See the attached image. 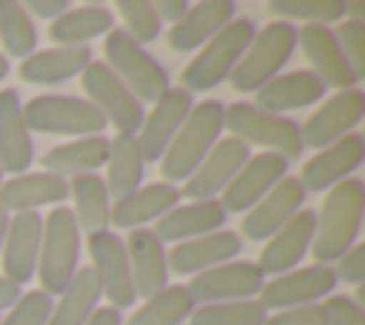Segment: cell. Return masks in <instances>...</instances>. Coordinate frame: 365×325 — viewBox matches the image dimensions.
Segmentation results:
<instances>
[{
	"mask_svg": "<svg viewBox=\"0 0 365 325\" xmlns=\"http://www.w3.org/2000/svg\"><path fill=\"white\" fill-rule=\"evenodd\" d=\"M314 225H317V211H297L274 237L259 251L257 268L262 277H279L291 268L299 265V259L308 254L311 239H314Z\"/></svg>",
	"mask_w": 365,
	"mask_h": 325,
	"instance_id": "21",
	"label": "cell"
},
{
	"mask_svg": "<svg viewBox=\"0 0 365 325\" xmlns=\"http://www.w3.org/2000/svg\"><path fill=\"white\" fill-rule=\"evenodd\" d=\"M240 251H242L240 234L220 228L214 234L177 242L171 251H165V262H168V274H180V277L182 274H191L194 277V274L208 271L214 265L231 262Z\"/></svg>",
	"mask_w": 365,
	"mask_h": 325,
	"instance_id": "22",
	"label": "cell"
},
{
	"mask_svg": "<svg viewBox=\"0 0 365 325\" xmlns=\"http://www.w3.org/2000/svg\"><path fill=\"white\" fill-rule=\"evenodd\" d=\"M68 197V180L54 174H17L0 185V208L9 214L37 211L40 205H60Z\"/></svg>",
	"mask_w": 365,
	"mask_h": 325,
	"instance_id": "30",
	"label": "cell"
},
{
	"mask_svg": "<svg viewBox=\"0 0 365 325\" xmlns=\"http://www.w3.org/2000/svg\"><path fill=\"white\" fill-rule=\"evenodd\" d=\"M237 14V6L231 0H202L188 6V11L171 26L168 46L174 51H194L205 46L220 29H225Z\"/></svg>",
	"mask_w": 365,
	"mask_h": 325,
	"instance_id": "25",
	"label": "cell"
},
{
	"mask_svg": "<svg viewBox=\"0 0 365 325\" xmlns=\"http://www.w3.org/2000/svg\"><path fill=\"white\" fill-rule=\"evenodd\" d=\"M9 74V60H6V54H0V80Z\"/></svg>",
	"mask_w": 365,
	"mask_h": 325,
	"instance_id": "51",
	"label": "cell"
},
{
	"mask_svg": "<svg viewBox=\"0 0 365 325\" xmlns=\"http://www.w3.org/2000/svg\"><path fill=\"white\" fill-rule=\"evenodd\" d=\"M23 120L29 131L66 134V137H94L108 125L97 105L71 94H40L23 105Z\"/></svg>",
	"mask_w": 365,
	"mask_h": 325,
	"instance_id": "8",
	"label": "cell"
},
{
	"mask_svg": "<svg viewBox=\"0 0 365 325\" xmlns=\"http://www.w3.org/2000/svg\"><path fill=\"white\" fill-rule=\"evenodd\" d=\"M325 91H328V86L317 74H311L308 68H297V71L277 74L271 83H265L257 91L254 105L262 111H271V114H285V111H297V108L319 103L325 97Z\"/></svg>",
	"mask_w": 365,
	"mask_h": 325,
	"instance_id": "27",
	"label": "cell"
},
{
	"mask_svg": "<svg viewBox=\"0 0 365 325\" xmlns=\"http://www.w3.org/2000/svg\"><path fill=\"white\" fill-rule=\"evenodd\" d=\"M86 325H123V316H120L117 308H108L106 305V308H97Z\"/></svg>",
	"mask_w": 365,
	"mask_h": 325,
	"instance_id": "49",
	"label": "cell"
},
{
	"mask_svg": "<svg viewBox=\"0 0 365 325\" xmlns=\"http://www.w3.org/2000/svg\"><path fill=\"white\" fill-rule=\"evenodd\" d=\"M271 14H279V20H302L331 26L345 17V0H271Z\"/></svg>",
	"mask_w": 365,
	"mask_h": 325,
	"instance_id": "39",
	"label": "cell"
},
{
	"mask_svg": "<svg viewBox=\"0 0 365 325\" xmlns=\"http://www.w3.org/2000/svg\"><path fill=\"white\" fill-rule=\"evenodd\" d=\"M0 43L9 57L26 60L37 48V29L31 14L17 0H0Z\"/></svg>",
	"mask_w": 365,
	"mask_h": 325,
	"instance_id": "37",
	"label": "cell"
},
{
	"mask_svg": "<svg viewBox=\"0 0 365 325\" xmlns=\"http://www.w3.org/2000/svg\"><path fill=\"white\" fill-rule=\"evenodd\" d=\"M80 228L68 205H54L43 217V239L37 257V277L43 291L63 294L80 268Z\"/></svg>",
	"mask_w": 365,
	"mask_h": 325,
	"instance_id": "4",
	"label": "cell"
},
{
	"mask_svg": "<svg viewBox=\"0 0 365 325\" xmlns=\"http://www.w3.org/2000/svg\"><path fill=\"white\" fill-rule=\"evenodd\" d=\"M114 29V14L100 3H86L68 9L48 26V40L57 46H88V40L103 37Z\"/></svg>",
	"mask_w": 365,
	"mask_h": 325,
	"instance_id": "34",
	"label": "cell"
},
{
	"mask_svg": "<svg viewBox=\"0 0 365 325\" xmlns=\"http://www.w3.org/2000/svg\"><path fill=\"white\" fill-rule=\"evenodd\" d=\"M262 325H325V319L319 305H299V308H285L265 316Z\"/></svg>",
	"mask_w": 365,
	"mask_h": 325,
	"instance_id": "45",
	"label": "cell"
},
{
	"mask_svg": "<svg viewBox=\"0 0 365 325\" xmlns=\"http://www.w3.org/2000/svg\"><path fill=\"white\" fill-rule=\"evenodd\" d=\"M143 174H145V157L140 151L137 134H114V140H108V160H106V188L108 197L123 200L128 194H134L143 185Z\"/></svg>",
	"mask_w": 365,
	"mask_h": 325,
	"instance_id": "32",
	"label": "cell"
},
{
	"mask_svg": "<svg viewBox=\"0 0 365 325\" xmlns=\"http://www.w3.org/2000/svg\"><path fill=\"white\" fill-rule=\"evenodd\" d=\"M68 194L74 200V220H77V228L80 234H103L108 231L111 225V197H108V188H106V180L100 174H80V177H71L68 182Z\"/></svg>",
	"mask_w": 365,
	"mask_h": 325,
	"instance_id": "33",
	"label": "cell"
},
{
	"mask_svg": "<svg viewBox=\"0 0 365 325\" xmlns=\"http://www.w3.org/2000/svg\"><path fill=\"white\" fill-rule=\"evenodd\" d=\"M100 299H103V294H100V282H97L91 265L77 268L74 279L54 302L48 325H86L91 319V314L97 311Z\"/></svg>",
	"mask_w": 365,
	"mask_h": 325,
	"instance_id": "35",
	"label": "cell"
},
{
	"mask_svg": "<svg viewBox=\"0 0 365 325\" xmlns=\"http://www.w3.org/2000/svg\"><path fill=\"white\" fill-rule=\"evenodd\" d=\"M51 308H54V302H51V296L43 288L23 291L20 299L0 319V325H48Z\"/></svg>",
	"mask_w": 365,
	"mask_h": 325,
	"instance_id": "41",
	"label": "cell"
},
{
	"mask_svg": "<svg viewBox=\"0 0 365 325\" xmlns=\"http://www.w3.org/2000/svg\"><path fill=\"white\" fill-rule=\"evenodd\" d=\"M222 128H228L231 137L242 140L248 148L259 145L271 154H279L285 160L302 154V137L299 123L285 114H271L257 108L254 103H228L222 114Z\"/></svg>",
	"mask_w": 365,
	"mask_h": 325,
	"instance_id": "6",
	"label": "cell"
},
{
	"mask_svg": "<svg viewBox=\"0 0 365 325\" xmlns=\"http://www.w3.org/2000/svg\"><path fill=\"white\" fill-rule=\"evenodd\" d=\"M191 108H194L191 94L182 86H168V91L143 117V125L137 134V143H140V151L145 160L163 157V151L168 148V143L174 140V134L180 131V125L185 123Z\"/></svg>",
	"mask_w": 365,
	"mask_h": 325,
	"instance_id": "20",
	"label": "cell"
},
{
	"mask_svg": "<svg viewBox=\"0 0 365 325\" xmlns=\"http://www.w3.org/2000/svg\"><path fill=\"white\" fill-rule=\"evenodd\" d=\"M225 220H228V214L220 205V200H191V202H180L171 211H165L151 231L157 234L160 242L177 245V242L220 231L225 225Z\"/></svg>",
	"mask_w": 365,
	"mask_h": 325,
	"instance_id": "23",
	"label": "cell"
},
{
	"mask_svg": "<svg viewBox=\"0 0 365 325\" xmlns=\"http://www.w3.org/2000/svg\"><path fill=\"white\" fill-rule=\"evenodd\" d=\"M251 157L248 145L237 137H220L214 148L205 154V160L194 168V174L182 182L180 197L191 200H217V194L225 191V185L234 180V174L242 168V162Z\"/></svg>",
	"mask_w": 365,
	"mask_h": 325,
	"instance_id": "17",
	"label": "cell"
},
{
	"mask_svg": "<svg viewBox=\"0 0 365 325\" xmlns=\"http://www.w3.org/2000/svg\"><path fill=\"white\" fill-rule=\"evenodd\" d=\"M288 174V160L271 151L251 154L242 168L234 174V180L220 194V205L225 214H245L251 205H257L282 177Z\"/></svg>",
	"mask_w": 365,
	"mask_h": 325,
	"instance_id": "14",
	"label": "cell"
},
{
	"mask_svg": "<svg viewBox=\"0 0 365 325\" xmlns=\"http://www.w3.org/2000/svg\"><path fill=\"white\" fill-rule=\"evenodd\" d=\"M262 282L265 277L259 274L257 262H222V265L194 274L185 291L194 305L240 302V299H254Z\"/></svg>",
	"mask_w": 365,
	"mask_h": 325,
	"instance_id": "12",
	"label": "cell"
},
{
	"mask_svg": "<svg viewBox=\"0 0 365 325\" xmlns=\"http://www.w3.org/2000/svg\"><path fill=\"white\" fill-rule=\"evenodd\" d=\"M20 294H23V288L14 285L11 279H6V277L0 274V311H9V308L20 299Z\"/></svg>",
	"mask_w": 365,
	"mask_h": 325,
	"instance_id": "48",
	"label": "cell"
},
{
	"mask_svg": "<svg viewBox=\"0 0 365 325\" xmlns=\"http://www.w3.org/2000/svg\"><path fill=\"white\" fill-rule=\"evenodd\" d=\"M80 80H83V91H86L88 103L100 108L106 123H114V128H120V134L140 131L143 117H145L143 103L128 91V86L103 60H91L83 68Z\"/></svg>",
	"mask_w": 365,
	"mask_h": 325,
	"instance_id": "9",
	"label": "cell"
},
{
	"mask_svg": "<svg viewBox=\"0 0 365 325\" xmlns=\"http://www.w3.org/2000/svg\"><path fill=\"white\" fill-rule=\"evenodd\" d=\"M365 217V185L359 177H348L328 188L311 239V254L319 265H334L359 237Z\"/></svg>",
	"mask_w": 365,
	"mask_h": 325,
	"instance_id": "1",
	"label": "cell"
},
{
	"mask_svg": "<svg viewBox=\"0 0 365 325\" xmlns=\"http://www.w3.org/2000/svg\"><path fill=\"white\" fill-rule=\"evenodd\" d=\"M194 311L185 285H165L160 294L148 296L125 325H182Z\"/></svg>",
	"mask_w": 365,
	"mask_h": 325,
	"instance_id": "36",
	"label": "cell"
},
{
	"mask_svg": "<svg viewBox=\"0 0 365 325\" xmlns=\"http://www.w3.org/2000/svg\"><path fill=\"white\" fill-rule=\"evenodd\" d=\"M294 48H297V26L288 20H271L265 29L254 34L245 54L234 66L228 77L231 88L240 94H251V91L257 94L265 83H271L285 68Z\"/></svg>",
	"mask_w": 365,
	"mask_h": 325,
	"instance_id": "3",
	"label": "cell"
},
{
	"mask_svg": "<svg viewBox=\"0 0 365 325\" xmlns=\"http://www.w3.org/2000/svg\"><path fill=\"white\" fill-rule=\"evenodd\" d=\"M117 14L123 17L125 23V34L131 40H137L140 46L145 43H154L160 37V17L154 14V3L148 0H120L117 3Z\"/></svg>",
	"mask_w": 365,
	"mask_h": 325,
	"instance_id": "40",
	"label": "cell"
},
{
	"mask_svg": "<svg viewBox=\"0 0 365 325\" xmlns=\"http://www.w3.org/2000/svg\"><path fill=\"white\" fill-rule=\"evenodd\" d=\"M106 66L128 86V91L140 103H157L168 91V74L154 54H148L137 40H131L123 29H111L103 43Z\"/></svg>",
	"mask_w": 365,
	"mask_h": 325,
	"instance_id": "7",
	"label": "cell"
},
{
	"mask_svg": "<svg viewBox=\"0 0 365 325\" xmlns=\"http://www.w3.org/2000/svg\"><path fill=\"white\" fill-rule=\"evenodd\" d=\"M9 211L6 208H0V251H3V239H6V231H9Z\"/></svg>",
	"mask_w": 365,
	"mask_h": 325,
	"instance_id": "50",
	"label": "cell"
},
{
	"mask_svg": "<svg viewBox=\"0 0 365 325\" xmlns=\"http://www.w3.org/2000/svg\"><path fill=\"white\" fill-rule=\"evenodd\" d=\"M297 46L302 48L305 60L311 63V74H317L328 88H336V91L356 88L359 77L348 66L331 26L305 23L302 29H297Z\"/></svg>",
	"mask_w": 365,
	"mask_h": 325,
	"instance_id": "16",
	"label": "cell"
},
{
	"mask_svg": "<svg viewBox=\"0 0 365 325\" xmlns=\"http://www.w3.org/2000/svg\"><path fill=\"white\" fill-rule=\"evenodd\" d=\"M34 162L31 134L23 120V100L17 88L0 91V171L3 174H26Z\"/></svg>",
	"mask_w": 365,
	"mask_h": 325,
	"instance_id": "24",
	"label": "cell"
},
{
	"mask_svg": "<svg viewBox=\"0 0 365 325\" xmlns=\"http://www.w3.org/2000/svg\"><path fill=\"white\" fill-rule=\"evenodd\" d=\"M0 185H3V171H0Z\"/></svg>",
	"mask_w": 365,
	"mask_h": 325,
	"instance_id": "52",
	"label": "cell"
},
{
	"mask_svg": "<svg viewBox=\"0 0 365 325\" xmlns=\"http://www.w3.org/2000/svg\"><path fill=\"white\" fill-rule=\"evenodd\" d=\"M106 160H108V137L94 134V137H77L71 143L48 148L40 157V165L46 174L66 180V177L94 174L97 168L106 165Z\"/></svg>",
	"mask_w": 365,
	"mask_h": 325,
	"instance_id": "31",
	"label": "cell"
},
{
	"mask_svg": "<svg viewBox=\"0 0 365 325\" xmlns=\"http://www.w3.org/2000/svg\"><path fill=\"white\" fill-rule=\"evenodd\" d=\"M362 160H365V140H362V134L351 131L342 140L319 148L311 160H305L297 180L305 188V194H319V191H328L336 182L354 177V171L362 165Z\"/></svg>",
	"mask_w": 365,
	"mask_h": 325,
	"instance_id": "15",
	"label": "cell"
},
{
	"mask_svg": "<svg viewBox=\"0 0 365 325\" xmlns=\"http://www.w3.org/2000/svg\"><path fill=\"white\" fill-rule=\"evenodd\" d=\"M40 239H43V217L37 211H23L9 217V231L0 251L6 279H11L14 285H26L37 274Z\"/></svg>",
	"mask_w": 365,
	"mask_h": 325,
	"instance_id": "19",
	"label": "cell"
},
{
	"mask_svg": "<svg viewBox=\"0 0 365 325\" xmlns=\"http://www.w3.org/2000/svg\"><path fill=\"white\" fill-rule=\"evenodd\" d=\"M362 117H365V94L359 88L336 91L299 125L302 148L319 151V148L342 140L362 123Z\"/></svg>",
	"mask_w": 365,
	"mask_h": 325,
	"instance_id": "13",
	"label": "cell"
},
{
	"mask_svg": "<svg viewBox=\"0 0 365 325\" xmlns=\"http://www.w3.org/2000/svg\"><path fill=\"white\" fill-rule=\"evenodd\" d=\"M91 63L88 46H57L46 51H34L26 60H20V80L31 86H54L66 83L74 74H83V68Z\"/></svg>",
	"mask_w": 365,
	"mask_h": 325,
	"instance_id": "29",
	"label": "cell"
},
{
	"mask_svg": "<svg viewBox=\"0 0 365 325\" xmlns=\"http://www.w3.org/2000/svg\"><path fill=\"white\" fill-rule=\"evenodd\" d=\"M185 11H188V3L185 0H160V3H154V14L160 17V23L165 20V23L174 26Z\"/></svg>",
	"mask_w": 365,
	"mask_h": 325,
	"instance_id": "47",
	"label": "cell"
},
{
	"mask_svg": "<svg viewBox=\"0 0 365 325\" xmlns=\"http://www.w3.org/2000/svg\"><path fill=\"white\" fill-rule=\"evenodd\" d=\"M254 34L257 29L251 17H234L205 46H200L194 60H188V66L182 68V88L191 94V91H208L225 83L234 66L240 63V57L245 54L248 43L254 40Z\"/></svg>",
	"mask_w": 365,
	"mask_h": 325,
	"instance_id": "5",
	"label": "cell"
},
{
	"mask_svg": "<svg viewBox=\"0 0 365 325\" xmlns=\"http://www.w3.org/2000/svg\"><path fill=\"white\" fill-rule=\"evenodd\" d=\"M336 34V43L348 60V66L356 71V77L362 80L365 74V23H356V20H342V26L334 31Z\"/></svg>",
	"mask_w": 365,
	"mask_h": 325,
	"instance_id": "42",
	"label": "cell"
},
{
	"mask_svg": "<svg viewBox=\"0 0 365 325\" xmlns=\"http://www.w3.org/2000/svg\"><path fill=\"white\" fill-rule=\"evenodd\" d=\"M268 311L257 299H240V302H211V305H194L188 325H262Z\"/></svg>",
	"mask_w": 365,
	"mask_h": 325,
	"instance_id": "38",
	"label": "cell"
},
{
	"mask_svg": "<svg viewBox=\"0 0 365 325\" xmlns=\"http://www.w3.org/2000/svg\"><path fill=\"white\" fill-rule=\"evenodd\" d=\"M334 277L336 282H348V285H362L365 279V245L362 242H354L336 262H334Z\"/></svg>",
	"mask_w": 365,
	"mask_h": 325,
	"instance_id": "44",
	"label": "cell"
},
{
	"mask_svg": "<svg viewBox=\"0 0 365 325\" xmlns=\"http://www.w3.org/2000/svg\"><path fill=\"white\" fill-rule=\"evenodd\" d=\"M305 188L299 185V180L294 174H285L257 205H251L240 222L242 234L251 242H262L268 237H274L297 211H302L305 202Z\"/></svg>",
	"mask_w": 365,
	"mask_h": 325,
	"instance_id": "18",
	"label": "cell"
},
{
	"mask_svg": "<svg viewBox=\"0 0 365 325\" xmlns=\"http://www.w3.org/2000/svg\"><path fill=\"white\" fill-rule=\"evenodd\" d=\"M88 254H91V271L100 282V294L108 299V308H131L137 302L134 279H131V262L125 242L114 231H103L88 237Z\"/></svg>",
	"mask_w": 365,
	"mask_h": 325,
	"instance_id": "11",
	"label": "cell"
},
{
	"mask_svg": "<svg viewBox=\"0 0 365 325\" xmlns=\"http://www.w3.org/2000/svg\"><path fill=\"white\" fill-rule=\"evenodd\" d=\"M180 205V188L160 180L151 185H140L134 194L114 200L111 205V222L117 228H143L145 222H157L165 211Z\"/></svg>",
	"mask_w": 365,
	"mask_h": 325,
	"instance_id": "28",
	"label": "cell"
},
{
	"mask_svg": "<svg viewBox=\"0 0 365 325\" xmlns=\"http://www.w3.org/2000/svg\"><path fill=\"white\" fill-rule=\"evenodd\" d=\"M319 308H322L325 325H362V308L356 305V299H351L345 294L325 296V302Z\"/></svg>",
	"mask_w": 365,
	"mask_h": 325,
	"instance_id": "43",
	"label": "cell"
},
{
	"mask_svg": "<svg viewBox=\"0 0 365 325\" xmlns=\"http://www.w3.org/2000/svg\"><path fill=\"white\" fill-rule=\"evenodd\" d=\"M26 6V11L29 14H37V17H43V20H57L60 14H66L71 6H68V0H29V3H23Z\"/></svg>",
	"mask_w": 365,
	"mask_h": 325,
	"instance_id": "46",
	"label": "cell"
},
{
	"mask_svg": "<svg viewBox=\"0 0 365 325\" xmlns=\"http://www.w3.org/2000/svg\"><path fill=\"white\" fill-rule=\"evenodd\" d=\"M125 251L131 262V279H134V294L148 299L160 294L168 285V262H165V245L157 239L151 228H134L128 234Z\"/></svg>",
	"mask_w": 365,
	"mask_h": 325,
	"instance_id": "26",
	"label": "cell"
},
{
	"mask_svg": "<svg viewBox=\"0 0 365 325\" xmlns=\"http://www.w3.org/2000/svg\"><path fill=\"white\" fill-rule=\"evenodd\" d=\"M222 114L225 103L222 100H202L194 103L188 111L185 123L168 143V148L160 157V174L165 182H185L194 168L205 160V154L214 148V143L222 137Z\"/></svg>",
	"mask_w": 365,
	"mask_h": 325,
	"instance_id": "2",
	"label": "cell"
},
{
	"mask_svg": "<svg viewBox=\"0 0 365 325\" xmlns=\"http://www.w3.org/2000/svg\"><path fill=\"white\" fill-rule=\"evenodd\" d=\"M336 288V277L331 265H305L291 268L279 277H271L259 288V305L265 311H285L299 305H319V299L331 296Z\"/></svg>",
	"mask_w": 365,
	"mask_h": 325,
	"instance_id": "10",
	"label": "cell"
}]
</instances>
